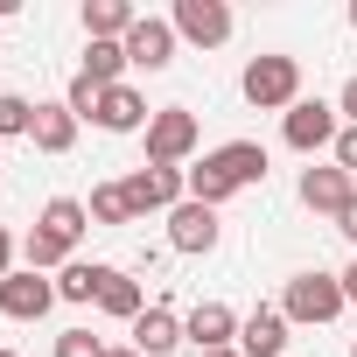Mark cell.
Segmentation results:
<instances>
[{
	"mask_svg": "<svg viewBox=\"0 0 357 357\" xmlns=\"http://www.w3.org/2000/svg\"><path fill=\"white\" fill-rule=\"evenodd\" d=\"M252 183H266V147L259 140H225V147H211L190 168V204H211L218 211V204H231Z\"/></svg>",
	"mask_w": 357,
	"mask_h": 357,
	"instance_id": "cell-1",
	"label": "cell"
},
{
	"mask_svg": "<svg viewBox=\"0 0 357 357\" xmlns=\"http://www.w3.org/2000/svg\"><path fill=\"white\" fill-rule=\"evenodd\" d=\"M84 225H91V211H84L77 197H50V204H43V218H36V231L22 238V259H29L36 273H50V266H70V252H77Z\"/></svg>",
	"mask_w": 357,
	"mask_h": 357,
	"instance_id": "cell-2",
	"label": "cell"
},
{
	"mask_svg": "<svg viewBox=\"0 0 357 357\" xmlns=\"http://www.w3.org/2000/svg\"><path fill=\"white\" fill-rule=\"evenodd\" d=\"M238 91H245V105H259V112H287V105H301V56H280V50L252 56L245 77H238Z\"/></svg>",
	"mask_w": 357,
	"mask_h": 357,
	"instance_id": "cell-3",
	"label": "cell"
},
{
	"mask_svg": "<svg viewBox=\"0 0 357 357\" xmlns=\"http://www.w3.org/2000/svg\"><path fill=\"white\" fill-rule=\"evenodd\" d=\"M343 308H350L343 273H322V266L294 273V280H287V294H280V315H287V322H336Z\"/></svg>",
	"mask_w": 357,
	"mask_h": 357,
	"instance_id": "cell-4",
	"label": "cell"
},
{
	"mask_svg": "<svg viewBox=\"0 0 357 357\" xmlns=\"http://www.w3.org/2000/svg\"><path fill=\"white\" fill-rule=\"evenodd\" d=\"M190 154H197V112L190 105H161L147 119V161L154 168H183Z\"/></svg>",
	"mask_w": 357,
	"mask_h": 357,
	"instance_id": "cell-5",
	"label": "cell"
},
{
	"mask_svg": "<svg viewBox=\"0 0 357 357\" xmlns=\"http://www.w3.org/2000/svg\"><path fill=\"white\" fill-rule=\"evenodd\" d=\"M126 204H133V218H147V211H175V204H190V168H133L126 175Z\"/></svg>",
	"mask_w": 357,
	"mask_h": 357,
	"instance_id": "cell-6",
	"label": "cell"
},
{
	"mask_svg": "<svg viewBox=\"0 0 357 357\" xmlns=\"http://www.w3.org/2000/svg\"><path fill=\"white\" fill-rule=\"evenodd\" d=\"M336 105H322V98H301V105H287L280 112V140L294 147V154H315V147H336Z\"/></svg>",
	"mask_w": 357,
	"mask_h": 357,
	"instance_id": "cell-7",
	"label": "cell"
},
{
	"mask_svg": "<svg viewBox=\"0 0 357 357\" xmlns=\"http://www.w3.org/2000/svg\"><path fill=\"white\" fill-rule=\"evenodd\" d=\"M168 29L183 43H197V50H218V43H231V8L225 0H175Z\"/></svg>",
	"mask_w": 357,
	"mask_h": 357,
	"instance_id": "cell-8",
	"label": "cell"
},
{
	"mask_svg": "<svg viewBox=\"0 0 357 357\" xmlns=\"http://www.w3.org/2000/svg\"><path fill=\"white\" fill-rule=\"evenodd\" d=\"M50 308H56V280H43L36 266H22V273L0 280V315H15V322H43Z\"/></svg>",
	"mask_w": 357,
	"mask_h": 357,
	"instance_id": "cell-9",
	"label": "cell"
},
{
	"mask_svg": "<svg viewBox=\"0 0 357 357\" xmlns=\"http://www.w3.org/2000/svg\"><path fill=\"white\" fill-rule=\"evenodd\" d=\"M183 343H197V357L231 350V343H238V315H231L225 301H197V308L183 315Z\"/></svg>",
	"mask_w": 357,
	"mask_h": 357,
	"instance_id": "cell-10",
	"label": "cell"
},
{
	"mask_svg": "<svg viewBox=\"0 0 357 357\" xmlns=\"http://www.w3.org/2000/svg\"><path fill=\"white\" fill-rule=\"evenodd\" d=\"M175 43H183V36H175L161 15H140L133 36H126V63H133V70H168V63H175Z\"/></svg>",
	"mask_w": 357,
	"mask_h": 357,
	"instance_id": "cell-11",
	"label": "cell"
},
{
	"mask_svg": "<svg viewBox=\"0 0 357 357\" xmlns=\"http://www.w3.org/2000/svg\"><path fill=\"white\" fill-rule=\"evenodd\" d=\"M168 245L190 252V259L211 252V245H218V211H211V204H175V211H168Z\"/></svg>",
	"mask_w": 357,
	"mask_h": 357,
	"instance_id": "cell-12",
	"label": "cell"
},
{
	"mask_svg": "<svg viewBox=\"0 0 357 357\" xmlns=\"http://www.w3.org/2000/svg\"><path fill=\"white\" fill-rule=\"evenodd\" d=\"M357 197V183L329 161V168H301V204L308 211H322V218H343V204Z\"/></svg>",
	"mask_w": 357,
	"mask_h": 357,
	"instance_id": "cell-13",
	"label": "cell"
},
{
	"mask_svg": "<svg viewBox=\"0 0 357 357\" xmlns=\"http://www.w3.org/2000/svg\"><path fill=\"white\" fill-rule=\"evenodd\" d=\"M175 343H183V315H175L168 301H147L140 322H133V350H140V357H168Z\"/></svg>",
	"mask_w": 357,
	"mask_h": 357,
	"instance_id": "cell-14",
	"label": "cell"
},
{
	"mask_svg": "<svg viewBox=\"0 0 357 357\" xmlns=\"http://www.w3.org/2000/svg\"><path fill=\"white\" fill-rule=\"evenodd\" d=\"M91 119H98L105 133H147L154 112H147V98H140L133 84H112V91H98V112H91Z\"/></svg>",
	"mask_w": 357,
	"mask_h": 357,
	"instance_id": "cell-15",
	"label": "cell"
},
{
	"mask_svg": "<svg viewBox=\"0 0 357 357\" xmlns=\"http://www.w3.org/2000/svg\"><path fill=\"white\" fill-rule=\"evenodd\" d=\"M140 22L133 0H84V43H126Z\"/></svg>",
	"mask_w": 357,
	"mask_h": 357,
	"instance_id": "cell-16",
	"label": "cell"
},
{
	"mask_svg": "<svg viewBox=\"0 0 357 357\" xmlns=\"http://www.w3.org/2000/svg\"><path fill=\"white\" fill-rule=\"evenodd\" d=\"M29 140H36L43 154H70V147H77V112H70L63 98L36 105V126H29Z\"/></svg>",
	"mask_w": 357,
	"mask_h": 357,
	"instance_id": "cell-17",
	"label": "cell"
},
{
	"mask_svg": "<svg viewBox=\"0 0 357 357\" xmlns=\"http://www.w3.org/2000/svg\"><path fill=\"white\" fill-rule=\"evenodd\" d=\"M238 350H245V357H280V350H287V315H280V308H252V315L238 322Z\"/></svg>",
	"mask_w": 357,
	"mask_h": 357,
	"instance_id": "cell-18",
	"label": "cell"
},
{
	"mask_svg": "<svg viewBox=\"0 0 357 357\" xmlns=\"http://www.w3.org/2000/svg\"><path fill=\"white\" fill-rule=\"evenodd\" d=\"M126 43H84V77L98 84V91H112V84H126Z\"/></svg>",
	"mask_w": 357,
	"mask_h": 357,
	"instance_id": "cell-19",
	"label": "cell"
},
{
	"mask_svg": "<svg viewBox=\"0 0 357 357\" xmlns=\"http://www.w3.org/2000/svg\"><path fill=\"white\" fill-rule=\"evenodd\" d=\"M98 308H105V315H119V322H140L147 294H140V280H126V273L112 266V273H105V287H98Z\"/></svg>",
	"mask_w": 357,
	"mask_h": 357,
	"instance_id": "cell-20",
	"label": "cell"
},
{
	"mask_svg": "<svg viewBox=\"0 0 357 357\" xmlns=\"http://www.w3.org/2000/svg\"><path fill=\"white\" fill-rule=\"evenodd\" d=\"M105 273H112V266H91V259H70V266L56 273V301H98Z\"/></svg>",
	"mask_w": 357,
	"mask_h": 357,
	"instance_id": "cell-21",
	"label": "cell"
},
{
	"mask_svg": "<svg viewBox=\"0 0 357 357\" xmlns=\"http://www.w3.org/2000/svg\"><path fill=\"white\" fill-rule=\"evenodd\" d=\"M84 211H91V225H133V204H126V183H98Z\"/></svg>",
	"mask_w": 357,
	"mask_h": 357,
	"instance_id": "cell-22",
	"label": "cell"
},
{
	"mask_svg": "<svg viewBox=\"0 0 357 357\" xmlns=\"http://www.w3.org/2000/svg\"><path fill=\"white\" fill-rule=\"evenodd\" d=\"M36 126V105L22 98V91H0V140H15V133H29Z\"/></svg>",
	"mask_w": 357,
	"mask_h": 357,
	"instance_id": "cell-23",
	"label": "cell"
},
{
	"mask_svg": "<svg viewBox=\"0 0 357 357\" xmlns=\"http://www.w3.org/2000/svg\"><path fill=\"white\" fill-rule=\"evenodd\" d=\"M63 105H70L77 119H91V112H98V84H91L84 70H77V77H70V91H63Z\"/></svg>",
	"mask_w": 357,
	"mask_h": 357,
	"instance_id": "cell-24",
	"label": "cell"
},
{
	"mask_svg": "<svg viewBox=\"0 0 357 357\" xmlns=\"http://www.w3.org/2000/svg\"><path fill=\"white\" fill-rule=\"evenodd\" d=\"M56 357H105V343H98L91 329H63V336H56Z\"/></svg>",
	"mask_w": 357,
	"mask_h": 357,
	"instance_id": "cell-25",
	"label": "cell"
},
{
	"mask_svg": "<svg viewBox=\"0 0 357 357\" xmlns=\"http://www.w3.org/2000/svg\"><path fill=\"white\" fill-rule=\"evenodd\" d=\"M336 168L357 183V126H343V133H336Z\"/></svg>",
	"mask_w": 357,
	"mask_h": 357,
	"instance_id": "cell-26",
	"label": "cell"
},
{
	"mask_svg": "<svg viewBox=\"0 0 357 357\" xmlns=\"http://www.w3.org/2000/svg\"><path fill=\"white\" fill-rule=\"evenodd\" d=\"M336 112H343V119H350V126H357V77H350V84H343V98H336Z\"/></svg>",
	"mask_w": 357,
	"mask_h": 357,
	"instance_id": "cell-27",
	"label": "cell"
},
{
	"mask_svg": "<svg viewBox=\"0 0 357 357\" xmlns=\"http://www.w3.org/2000/svg\"><path fill=\"white\" fill-rule=\"evenodd\" d=\"M336 231H343V238H350V245H357V197H350V204H343V218H336Z\"/></svg>",
	"mask_w": 357,
	"mask_h": 357,
	"instance_id": "cell-28",
	"label": "cell"
},
{
	"mask_svg": "<svg viewBox=\"0 0 357 357\" xmlns=\"http://www.w3.org/2000/svg\"><path fill=\"white\" fill-rule=\"evenodd\" d=\"M8 273H15V238L0 231V280H8Z\"/></svg>",
	"mask_w": 357,
	"mask_h": 357,
	"instance_id": "cell-29",
	"label": "cell"
},
{
	"mask_svg": "<svg viewBox=\"0 0 357 357\" xmlns=\"http://www.w3.org/2000/svg\"><path fill=\"white\" fill-rule=\"evenodd\" d=\"M343 294H350V301H357V259H350V273H343Z\"/></svg>",
	"mask_w": 357,
	"mask_h": 357,
	"instance_id": "cell-30",
	"label": "cell"
},
{
	"mask_svg": "<svg viewBox=\"0 0 357 357\" xmlns=\"http://www.w3.org/2000/svg\"><path fill=\"white\" fill-rule=\"evenodd\" d=\"M105 357H140V350H133V343H126V350H105Z\"/></svg>",
	"mask_w": 357,
	"mask_h": 357,
	"instance_id": "cell-31",
	"label": "cell"
},
{
	"mask_svg": "<svg viewBox=\"0 0 357 357\" xmlns=\"http://www.w3.org/2000/svg\"><path fill=\"white\" fill-rule=\"evenodd\" d=\"M211 357H245V350H238V343H231V350H211Z\"/></svg>",
	"mask_w": 357,
	"mask_h": 357,
	"instance_id": "cell-32",
	"label": "cell"
},
{
	"mask_svg": "<svg viewBox=\"0 0 357 357\" xmlns=\"http://www.w3.org/2000/svg\"><path fill=\"white\" fill-rule=\"evenodd\" d=\"M350 29H357V0H350Z\"/></svg>",
	"mask_w": 357,
	"mask_h": 357,
	"instance_id": "cell-33",
	"label": "cell"
},
{
	"mask_svg": "<svg viewBox=\"0 0 357 357\" xmlns=\"http://www.w3.org/2000/svg\"><path fill=\"white\" fill-rule=\"evenodd\" d=\"M0 357H22V350H0Z\"/></svg>",
	"mask_w": 357,
	"mask_h": 357,
	"instance_id": "cell-34",
	"label": "cell"
},
{
	"mask_svg": "<svg viewBox=\"0 0 357 357\" xmlns=\"http://www.w3.org/2000/svg\"><path fill=\"white\" fill-rule=\"evenodd\" d=\"M350 357H357V343H350Z\"/></svg>",
	"mask_w": 357,
	"mask_h": 357,
	"instance_id": "cell-35",
	"label": "cell"
}]
</instances>
